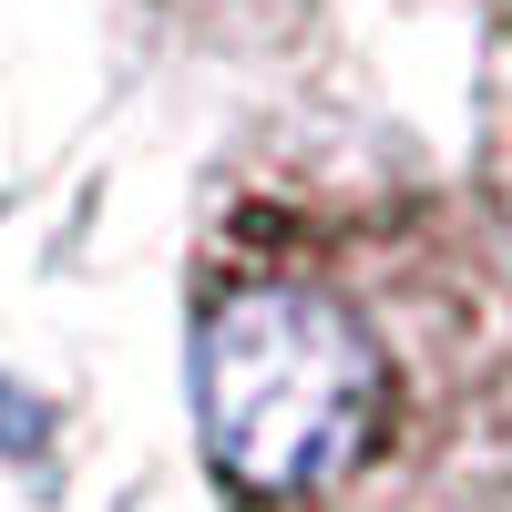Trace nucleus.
Segmentation results:
<instances>
[{
  "mask_svg": "<svg viewBox=\"0 0 512 512\" xmlns=\"http://www.w3.org/2000/svg\"><path fill=\"white\" fill-rule=\"evenodd\" d=\"M185 369L226 512H441L512 420V287L431 195H246L195 246Z\"/></svg>",
  "mask_w": 512,
  "mask_h": 512,
  "instance_id": "nucleus-1",
  "label": "nucleus"
},
{
  "mask_svg": "<svg viewBox=\"0 0 512 512\" xmlns=\"http://www.w3.org/2000/svg\"><path fill=\"white\" fill-rule=\"evenodd\" d=\"M482 113H492V205H502V226H512V11H502V31H492Z\"/></svg>",
  "mask_w": 512,
  "mask_h": 512,
  "instance_id": "nucleus-2",
  "label": "nucleus"
},
{
  "mask_svg": "<svg viewBox=\"0 0 512 512\" xmlns=\"http://www.w3.org/2000/svg\"><path fill=\"white\" fill-rule=\"evenodd\" d=\"M31 441H41V410L21 390H0V451H31Z\"/></svg>",
  "mask_w": 512,
  "mask_h": 512,
  "instance_id": "nucleus-3",
  "label": "nucleus"
}]
</instances>
